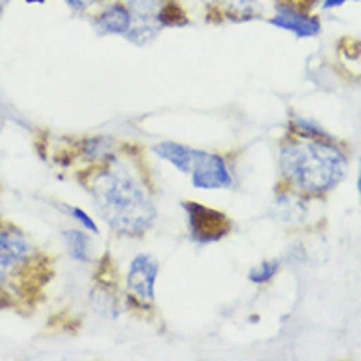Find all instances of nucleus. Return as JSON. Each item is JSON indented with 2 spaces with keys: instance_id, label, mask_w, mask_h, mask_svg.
Listing matches in <instances>:
<instances>
[{
  "instance_id": "obj_1",
  "label": "nucleus",
  "mask_w": 361,
  "mask_h": 361,
  "mask_svg": "<svg viewBox=\"0 0 361 361\" xmlns=\"http://www.w3.org/2000/svg\"><path fill=\"white\" fill-rule=\"evenodd\" d=\"M93 204L103 221L118 235L140 237L157 224V205L127 170L107 168L91 182Z\"/></svg>"
},
{
  "instance_id": "obj_2",
  "label": "nucleus",
  "mask_w": 361,
  "mask_h": 361,
  "mask_svg": "<svg viewBox=\"0 0 361 361\" xmlns=\"http://www.w3.org/2000/svg\"><path fill=\"white\" fill-rule=\"evenodd\" d=\"M279 166L293 188L308 195H324L345 178L350 162L330 140L300 138L281 147Z\"/></svg>"
},
{
  "instance_id": "obj_3",
  "label": "nucleus",
  "mask_w": 361,
  "mask_h": 361,
  "mask_svg": "<svg viewBox=\"0 0 361 361\" xmlns=\"http://www.w3.org/2000/svg\"><path fill=\"white\" fill-rule=\"evenodd\" d=\"M182 207L188 214L190 237L197 245H212L225 239L231 233V219L214 207L197 202H184Z\"/></svg>"
},
{
  "instance_id": "obj_4",
  "label": "nucleus",
  "mask_w": 361,
  "mask_h": 361,
  "mask_svg": "<svg viewBox=\"0 0 361 361\" xmlns=\"http://www.w3.org/2000/svg\"><path fill=\"white\" fill-rule=\"evenodd\" d=\"M190 176H192L194 188H200V190H224V188H231L233 184V176L224 157L215 152H205V150H195Z\"/></svg>"
},
{
  "instance_id": "obj_5",
  "label": "nucleus",
  "mask_w": 361,
  "mask_h": 361,
  "mask_svg": "<svg viewBox=\"0 0 361 361\" xmlns=\"http://www.w3.org/2000/svg\"><path fill=\"white\" fill-rule=\"evenodd\" d=\"M158 269H160V264H158L154 255L140 253L130 261L127 273V288L128 293L137 296L140 302H154V286H157Z\"/></svg>"
},
{
  "instance_id": "obj_6",
  "label": "nucleus",
  "mask_w": 361,
  "mask_h": 361,
  "mask_svg": "<svg viewBox=\"0 0 361 361\" xmlns=\"http://www.w3.org/2000/svg\"><path fill=\"white\" fill-rule=\"evenodd\" d=\"M32 253V243L22 231L0 225V283L6 281L18 267L30 261Z\"/></svg>"
},
{
  "instance_id": "obj_7",
  "label": "nucleus",
  "mask_w": 361,
  "mask_h": 361,
  "mask_svg": "<svg viewBox=\"0 0 361 361\" xmlns=\"http://www.w3.org/2000/svg\"><path fill=\"white\" fill-rule=\"evenodd\" d=\"M271 24L276 28L288 30L293 32L296 38H314L320 34V20L310 16L308 12H300V10L290 8V6H276V14L271 20Z\"/></svg>"
},
{
  "instance_id": "obj_8",
  "label": "nucleus",
  "mask_w": 361,
  "mask_h": 361,
  "mask_svg": "<svg viewBox=\"0 0 361 361\" xmlns=\"http://www.w3.org/2000/svg\"><path fill=\"white\" fill-rule=\"evenodd\" d=\"M255 0H207V20L212 22H243V20L259 18L255 12Z\"/></svg>"
},
{
  "instance_id": "obj_9",
  "label": "nucleus",
  "mask_w": 361,
  "mask_h": 361,
  "mask_svg": "<svg viewBox=\"0 0 361 361\" xmlns=\"http://www.w3.org/2000/svg\"><path fill=\"white\" fill-rule=\"evenodd\" d=\"M97 32L107 36V34H115V36H127V32L133 28V14L128 12L125 6L121 4H113L107 10H103L97 18Z\"/></svg>"
},
{
  "instance_id": "obj_10",
  "label": "nucleus",
  "mask_w": 361,
  "mask_h": 361,
  "mask_svg": "<svg viewBox=\"0 0 361 361\" xmlns=\"http://www.w3.org/2000/svg\"><path fill=\"white\" fill-rule=\"evenodd\" d=\"M154 154H158L160 158H164L166 162H170L172 166L180 170L182 174H190L192 170V164H194L195 157V148L185 147V145H180V142H160L157 147L152 148Z\"/></svg>"
},
{
  "instance_id": "obj_11",
  "label": "nucleus",
  "mask_w": 361,
  "mask_h": 361,
  "mask_svg": "<svg viewBox=\"0 0 361 361\" xmlns=\"http://www.w3.org/2000/svg\"><path fill=\"white\" fill-rule=\"evenodd\" d=\"M63 241H66V247H68L69 257L78 263H87L91 261L89 257V237L87 233L79 231V229H66L63 231Z\"/></svg>"
},
{
  "instance_id": "obj_12",
  "label": "nucleus",
  "mask_w": 361,
  "mask_h": 361,
  "mask_svg": "<svg viewBox=\"0 0 361 361\" xmlns=\"http://www.w3.org/2000/svg\"><path fill=\"white\" fill-rule=\"evenodd\" d=\"M157 22L160 26H185L188 18H185L184 8L174 0H162L157 12Z\"/></svg>"
},
{
  "instance_id": "obj_13",
  "label": "nucleus",
  "mask_w": 361,
  "mask_h": 361,
  "mask_svg": "<svg viewBox=\"0 0 361 361\" xmlns=\"http://www.w3.org/2000/svg\"><path fill=\"white\" fill-rule=\"evenodd\" d=\"M293 130L296 133V137L300 138H316V140H330V142H334V138L318 123H314L310 118H296Z\"/></svg>"
},
{
  "instance_id": "obj_14",
  "label": "nucleus",
  "mask_w": 361,
  "mask_h": 361,
  "mask_svg": "<svg viewBox=\"0 0 361 361\" xmlns=\"http://www.w3.org/2000/svg\"><path fill=\"white\" fill-rule=\"evenodd\" d=\"M162 0H128L130 14H135L140 22H157V12Z\"/></svg>"
},
{
  "instance_id": "obj_15",
  "label": "nucleus",
  "mask_w": 361,
  "mask_h": 361,
  "mask_svg": "<svg viewBox=\"0 0 361 361\" xmlns=\"http://www.w3.org/2000/svg\"><path fill=\"white\" fill-rule=\"evenodd\" d=\"M281 269V261L279 259H271V261H261L259 264H255L253 269L249 271V281L255 284H264L269 281H273L276 273Z\"/></svg>"
},
{
  "instance_id": "obj_16",
  "label": "nucleus",
  "mask_w": 361,
  "mask_h": 361,
  "mask_svg": "<svg viewBox=\"0 0 361 361\" xmlns=\"http://www.w3.org/2000/svg\"><path fill=\"white\" fill-rule=\"evenodd\" d=\"M66 209H68L69 215H71V217H75L79 224L83 225L87 231H91V233H99L97 224H95V221H93V219H91V217H89V215L85 214L83 209H79V207H75V205H71V207H69V205H66Z\"/></svg>"
},
{
  "instance_id": "obj_17",
  "label": "nucleus",
  "mask_w": 361,
  "mask_h": 361,
  "mask_svg": "<svg viewBox=\"0 0 361 361\" xmlns=\"http://www.w3.org/2000/svg\"><path fill=\"white\" fill-rule=\"evenodd\" d=\"M316 0H279V4H283V6H290V8L300 10V12H306V10H310Z\"/></svg>"
},
{
  "instance_id": "obj_18",
  "label": "nucleus",
  "mask_w": 361,
  "mask_h": 361,
  "mask_svg": "<svg viewBox=\"0 0 361 361\" xmlns=\"http://www.w3.org/2000/svg\"><path fill=\"white\" fill-rule=\"evenodd\" d=\"M89 2H93V0H66V4L73 10H83Z\"/></svg>"
},
{
  "instance_id": "obj_19",
  "label": "nucleus",
  "mask_w": 361,
  "mask_h": 361,
  "mask_svg": "<svg viewBox=\"0 0 361 361\" xmlns=\"http://www.w3.org/2000/svg\"><path fill=\"white\" fill-rule=\"evenodd\" d=\"M348 0H324V10H332L340 8L342 4H345Z\"/></svg>"
},
{
  "instance_id": "obj_20",
  "label": "nucleus",
  "mask_w": 361,
  "mask_h": 361,
  "mask_svg": "<svg viewBox=\"0 0 361 361\" xmlns=\"http://www.w3.org/2000/svg\"><path fill=\"white\" fill-rule=\"evenodd\" d=\"M26 2H28V4H44L46 0H26Z\"/></svg>"
},
{
  "instance_id": "obj_21",
  "label": "nucleus",
  "mask_w": 361,
  "mask_h": 361,
  "mask_svg": "<svg viewBox=\"0 0 361 361\" xmlns=\"http://www.w3.org/2000/svg\"><path fill=\"white\" fill-rule=\"evenodd\" d=\"M0 14H2V8H0Z\"/></svg>"
}]
</instances>
